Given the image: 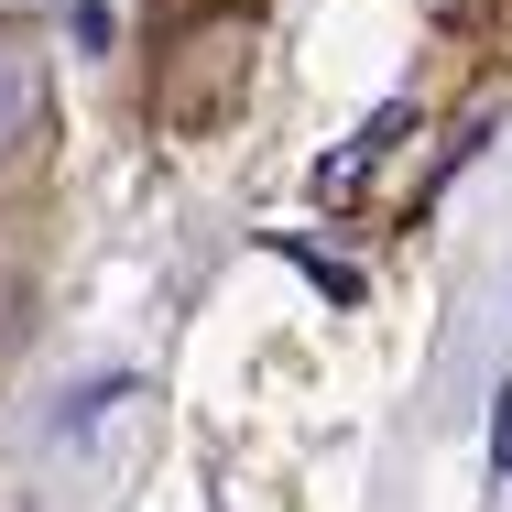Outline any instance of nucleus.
<instances>
[{"instance_id":"1","label":"nucleus","mask_w":512,"mask_h":512,"mask_svg":"<svg viewBox=\"0 0 512 512\" xmlns=\"http://www.w3.org/2000/svg\"><path fill=\"white\" fill-rule=\"evenodd\" d=\"M404 120H414L404 99H393V109H371V120H360V131H349V142L327 153V164H316V197H327V207H338V197H360V175H371V164H382V153L404 142Z\"/></svg>"},{"instance_id":"2","label":"nucleus","mask_w":512,"mask_h":512,"mask_svg":"<svg viewBox=\"0 0 512 512\" xmlns=\"http://www.w3.org/2000/svg\"><path fill=\"white\" fill-rule=\"evenodd\" d=\"M33 109H44V55L0 33V142H22V131H33Z\"/></svg>"},{"instance_id":"3","label":"nucleus","mask_w":512,"mask_h":512,"mask_svg":"<svg viewBox=\"0 0 512 512\" xmlns=\"http://www.w3.org/2000/svg\"><path fill=\"white\" fill-rule=\"evenodd\" d=\"M491 469L512 480V393H502V414H491Z\"/></svg>"}]
</instances>
